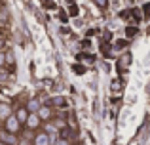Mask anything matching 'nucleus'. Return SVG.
I'll list each match as a JSON object with an SVG mask.
<instances>
[{
    "mask_svg": "<svg viewBox=\"0 0 150 145\" xmlns=\"http://www.w3.org/2000/svg\"><path fill=\"white\" fill-rule=\"evenodd\" d=\"M10 115H13V107H11L10 103H4V101H0V120H6Z\"/></svg>",
    "mask_w": 150,
    "mask_h": 145,
    "instance_id": "423d86ee",
    "label": "nucleus"
},
{
    "mask_svg": "<svg viewBox=\"0 0 150 145\" xmlns=\"http://www.w3.org/2000/svg\"><path fill=\"white\" fill-rule=\"evenodd\" d=\"M57 145H70V141H69V139H65V138H59L57 139Z\"/></svg>",
    "mask_w": 150,
    "mask_h": 145,
    "instance_id": "f3484780",
    "label": "nucleus"
},
{
    "mask_svg": "<svg viewBox=\"0 0 150 145\" xmlns=\"http://www.w3.org/2000/svg\"><path fill=\"white\" fill-rule=\"evenodd\" d=\"M93 4L99 6V8H106V6H108V0H93Z\"/></svg>",
    "mask_w": 150,
    "mask_h": 145,
    "instance_id": "2eb2a0df",
    "label": "nucleus"
},
{
    "mask_svg": "<svg viewBox=\"0 0 150 145\" xmlns=\"http://www.w3.org/2000/svg\"><path fill=\"white\" fill-rule=\"evenodd\" d=\"M36 115L40 116L42 122H50V120L53 119V107H51V105H42V107L38 109Z\"/></svg>",
    "mask_w": 150,
    "mask_h": 145,
    "instance_id": "20e7f679",
    "label": "nucleus"
},
{
    "mask_svg": "<svg viewBox=\"0 0 150 145\" xmlns=\"http://www.w3.org/2000/svg\"><path fill=\"white\" fill-rule=\"evenodd\" d=\"M48 105H51L53 109H67V99L63 96H55V97H51V99H50Z\"/></svg>",
    "mask_w": 150,
    "mask_h": 145,
    "instance_id": "0eeeda50",
    "label": "nucleus"
},
{
    "mask_svg": "<svg viewBox=\"0 0 150 145\" xmlns=\"http://www.w3.org/2000/svg\"><path fill=\"white\" fill-rule=\"evenodd\" d=\"M0 130H2V120H0Z\"/></svg>",
    "mask_w": 150,
    "mask_h": 145,
    "instance_id": "aec40b11",
    "label": "nucleus"
},
{
    "mask_svg": "<svg viewBox=\"0 0 150 145\" xmlns=\"http://www.w3.org/2000/svg\"><path fill=\"white\" fill-rule=\"evenodd\" d=\"M17 145H33V138H27V136H21L19 138Z\"/></svg>",
    "mask_w": 150,
    "mask_h": 145,
    "instance_id": "ddd939ff",
    "label": "nucleus"
},
{
    "mask_svg": "<svg viewBox=\"0 0 150 145\" xmlns=\"http://www.w3.org/2000/svg\"><path fill=\"white\" fill-rule=\"evenodd\" d=\"M0 141H2L4 145H17L19 136L10 134V132H6V130H0Z\"/></svg>",
    "mask_w": 150,
    "mask_h": 145,
    "instance_id": "39448f33",
    "label": "nucleus"
},
{
    "mask_svg": "<svg viewBox=\"0 0 150 145\" xmlns=\"http://www.w3.org/2000/svg\"><path fill=\"white\" fill-rule=\"evenodd\" d=\"M27 111L29 113H38V109L42 107V103H40V99H38V97H30L29 101H27Z\"/></svg>",
    "mask_w": 150,
    "mask_h": 145,
    "instance_id": "6e6552de",
    "label": "nucleus"
},
{
    "mask_svg": "<svg viewBox=\"0 0 150 145\" xmlns=\"http://www.w3.org/2000/svg\"><path fill=\"white\" fill-rule=\"evenodd\" d=\"M74 71H76V73H84V67H80V65H76V67H74Z\"/></svg>",
    "mask_w": 150,
    "mask_h": 145,
    "instance_id": "6ab92c4d",
    "label": "nucleus"
},
{
    "mask_svg": "<svg viewBox=\"0 0 150 145\" xmlns=\"http://www.w3.org/2000/svg\"><path fill=\"white\" fill-rule=\"evenodd\" d=\"M4 65H6V56H4V52L0 50V69H2Z\"/></svg>",
    "mask_w": 150,
    "mask_h": 145,
    "instance_id": "dca6fc26",
    "label": "nucleus"
},
{
    "mask_svg": "<svg viewBox=\"0 0 150 145\" xmlns=\"http://www.w3.org/2000/svg\"><path fill=\"white\" fill-rule=\"evenodd\" d=\"M53 143V136L48 134V132L40 130L33 136V145H51Z\"/></svg>",
    "mask_w": 150,
    "mask_h": 145,
    "instance_id": "f03ea898",
    "label": "nucleus"
},
{
    "mask_svg": "<svg viewBox=\"0 0 150 145\" xmlns=\"http://www.w3.org/2000/svg\"><path fill=\"white\" fill-rule=\"evenodd\" d=\"M112 90H114V92H116V90H120V82H118V80L112 82Z\"/></svg>",
    "mask_w": 150,
    "mask_h": 145,
    "instance_id": "a211bd4d",
    "label": "nucleus"
},
{
    "mask_svg": "<svg viewBox=\"0 0 150 145\" xmlns=\"http://www.w3.org/2000/svg\"><path fill=\"white\" fill-rule=\"evenodd\" d=\"M44 132H48V134H51V136H53V134H57L59 130L53 126V122L50 120V122H46V126H44Z\"/></svg>",
    "mask_w": 150,
    "mask_h": 145,
    "instance_id": "9b49d317",
    "label": "nucleus"
},
{
    "mask_svg": "<svg viewBox=\"0 0 150 145\" xmlns=\"http://www.w3.org/2000/svg\"><path fill=\"white\" fill-rule=\"evenodd\" d=\"M2 130L10 132V134L19 136V134H21V130H23V124L19 122L17 119H15V115H10V116H8V119L2 122Z\"/></svg>",
    "mask_w": 150,
    "mask_h": 145,
    "instance_id": "f257e3e1",
    "label": "nucleus"
},
{
    "mask_svg": "<svg viewBox=\"0 0 150 145\" xmlns=\"http://www.w3.org/2000/svg\"><path fill=\"white\" fill-rule=\"evenodd\" d=\"M42 124H44V122L40 120V116H38L36 113H29V119H27V122H25V128H27V130L34 132V130H38Z\"/></svg>",
    "mask_w": 150,
    "mask_h": 145,
    "instance_id": "7ed1b4c3",
    "label": "nucleus"
},
{
    "mask_svg": "<svg viewBox=\"0 0 150 145\" xmlns=\"http://www.w3.org/2000/svg\"><path fill=\"white\" fill-rule=\"evenodd\" d=\"M129 63H131V54H124V56L118 59V67L120 69H125Z\"/></svg>",
    "mask_w": 150,
    "mask_h": 145,
    "instance_id": "9d476101",
    "label": "nucleus"
},
{
    "mask_svg": "<svg viewBox=\"0 0 150 145\" xmlns=\"http://www.w3.org/2000/svg\"><path fill=\"white\" fill-rule=\"evenodd\" d=\"M4 56H6V65H8V67H13V63H15L13 52H4Z\"/></svg>",
    "mask_w": 150,
    "mask_h": 145,
    "instance_id": "f8f14e48",
    "label": "nucleus"
},
{
    "mask_svg": "<svg viewBox=\"0 0 150 145\" xmlns=\"http://www.w3.org/2000/svg\"><path fill=\"white\" fill-rule=\"evenodd\" d=\"M125 34H127L129 38L135 36V34H137V29H135V27H127V29H125Z\"/></svg>",
    "mask_w": 150,
    "mask_h": 145,
    "instance_id": "4468645a",
    "label": "nucleus"
},
{
    "mask_svg": "<svg viewBox=\"0 0 150 145\" xmlns=\"http://www.w3.org/2000/svg\"><path fill=\"white\" fill-rule=\"evenodd\" d=\"M13 115H15V119H17L23 126H25L27 119H29V111H27V107H17V111H15Z\"/></svg>",
    "mask_w": 150,
    "mask_h": 145,
    "instance_id": "1a4fd4ad",
    "label": "nucleus"
}]
</instances>
